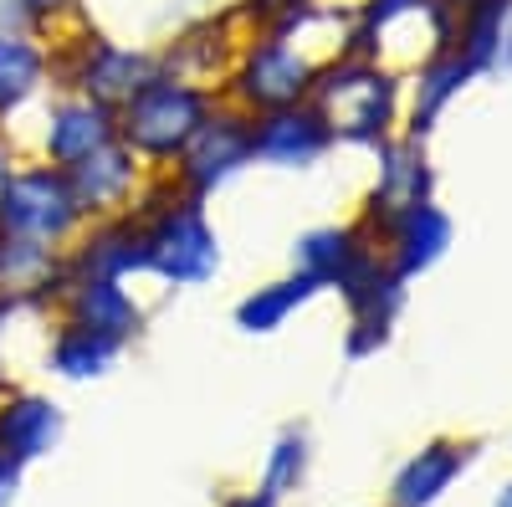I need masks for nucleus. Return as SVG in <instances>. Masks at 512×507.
I'll return each instance as SVG.
<instances>
[{"label": "nucleus", "instance_id": "nucleus-1", "mask_svg": "<svg viewBox=\"0 0 512 507\" xmlns=\"http://www.w3.org/2000/svg\"><path fill=\"white\" fill-rule=\"evenodd\" d=\"M338 149L374 154L390 139L405 134V77L384 57H359V52H333L318 67L313 98H308Z\"/></svg>", "mask_w": 512, "mask_h": 507}, {"label": "nucleus", "instance_id": "nucleus-2", "mask_svg": "<svg viewBox=\"0 0 512 507\" xmlns=\"http://www.w3.org/2000/svg\"><path fill=\"white\" fill-rule=\"evenodd\" d=\"M139 226H144V257H149V282L169 292L210 287L226 267V241L221 226L210 216V205L175 190L164 175L149 180L139 200Z\"/></svg>", "mask_w": 512, "mask_h": 507}, {"label": "nucleus", "instance_id": "nucleus-3", "mask_svg": "<svg viewBox=\"0 0 512 507\" xmlns=\"http://www.w3.org/2000/svg\"><path fill=\"white\" fill-rule=\"evenodd\" d=\"M216 108H221V88L190 82L180 72L159 67L134 98L118 103V139L134 149L154 175H169Z\"/></svg>", "mask_w": 512, "mask_h": 507}, {"label": "nucleus", "instance_id": "nucleus-4", "mask_svg": "<svg viewBox=\"0 0 512 507\" xmlns=\"http://www.w3.org/2000/svg\"><path fill=\"white\" fill-rule=\"evenodd\" d=\"M328 47H313V36H241L231 67L221 77V103L251 113H272L313 98L318 67L328 62Z\"/></svg>", "mask_w": 512, "mask_h": 507}, {"label": "nucleus", "instance_id": "nucleus-5", "mask_svg": "<svg viewBox=\"0 0 512 507\" xmlns=\"http://www.w3.org/2000/svg\"><path fill=\"white\" fill-rule=\"evenodd\" d=\"M154 72H159V47L113 41L88 16L52 36V88L98 98L108 108H118L123 98H134Z\"/></svg>", "mask_w": 512, "mask_h": 507}, {"label": "nucleus", "instance_id": "nucleus-6", "mask_svg": "<svg viewBox=\"0 0 512 507\" xmlns=\"http://www.w3.org/2000/svg\"><path fill=\"white\" fill-rule=\"evenodd\" d=\"M82 226H88V216H82V205L72 195L67 169L57 164L26 154L11 169V180L0 185V236H21L36 246L67 251Z\"/></svg>", "mask_w": 512, "mask_h": 507}, {"label": "nucleus", "instance_id": "nucleus-7", "mask_svg": "<svg viewBox=\"0 0 512 507\" xmlns=\"http://www.w3.org/2000/svg\"><path fill=\"white\" fill-rule=\"evenodd\" d=\"M113 139H118V108H108L98 98H82V93H67V88H52L36 103L31 139H21V144H26L31 159L72 169L77 159H88L93 149H103Z\"/></svg>", "mask_w": 512, "mask_h": 507}, {"label": "nucleus", "instance_id": "nucleus-8", "mask_svg": "<svg viewBox=\"0 0 512 507\" xmlns=\"http://www.w3.org/2000/svg\"><path fill=\"white\" fill-rule=\"evenodd\" d=\"M251 169V118L231 103H221L205 118V129L190 139V149L180 154V164L169 169V185L195 195V200H216L221 190H231Z\"/></svg>", "mask_w": 512, "mask_h": 507}, {"label": "nucleus", "instance_id": "nucleus-9", "mask_svg": "<svg viewBox=\"0 0 512 507\" xmlns=\"http://www.w3.org/2000/svg\"><path fill=\"white\" fill-rule=\"evenodd\" d=\"M436 200V164L431 154H425V139H390L384 149H374V180L364 190V205H359V226L374 236L379 226H390L395 216H405V210Z\"/></svg>", "mask_w": 512, "mask_h": 507}, {"label": "nucleus", "instance_id": "nucleus-10", "mask_svg": "<svg viewBox=\"0 0 512 507\" xmlns=\"http://www.w3.org/2000/svg\"><path fill=\"white\" fill-rule=\"evenodd\" d=\"M333 134L313 103H292L272 113H251V169H272V175H308L328 164Z\"/></svg>", "mask_w": 512, "mask_h": 507}, {"label": "nucleus", "instance_id": "nucleus-11", "mask_svg": "<svg viewBox=\"0 0 512 507\" xmlns=\"http://www.w3.org/2000/svg\"><path fill=\"white\" fill-rule=\"evenodd\" d=\"M67 180H72V195L82 205V216L103 221V216H134L149 180H154V169L123 139H113V144L93 149L88 159H77L67 169Z\"/></svg>", "mask_w": 512, "mask_h": 507}, {"label": "nucleus", "instance_id": "nucleus-12", "mask_svg": "<svg viewBox=\"0 0 512 507\" xmlns=\"http://www.w3.org/2000/svg\"><path fill=\"white\" fill-rule=\"evenodd\" d=\"M52 318H72V323H82V328H98V333L118 338L123 349H134V338H139L144 323H149V308H144V298H139V282L67 272L57 303H52Z\"/></svg>", "mask_w": 512, "mask_h": 507}, {"label": "nucleus", "instance_id": "nucleus-13", "mask_svg": "<svg viewBox=\"0 0 512 507\" xmlns=\"http://www.w3.org/2000/svg\"><path fill=\"white\" fill-rule=\"evenodd\" d=\"M405 287L410 282H400L374 257L344 292H338V303H344V313H349V328H344V354L349 359H374L395 338V323L405 313Z\"/></svg>", "mask_w": 512, "mask_h": 507}, {"label": "nucleus", "instance_id": "nucleus-14", "mask_svg": "<svg viewBox=\"0 0 512 507\" xmlns=\"http://www.w3.org/2000/svg\"><path fill=\"white\" fill-rule=\"evenodd\" d=\"M451 241H456V221L446 216L436 200H425V205L405 210V216H395L390 226L374 231L379 262L390 267L400 282H415V277H425V272H436V267L446 262Z\"/></svg>", "mask_w": 512, "mask_h": 507}, {"label": "nucleus", "instance_id": "nucleus-15", "mask_svg": "<svg viewBox=\"0 0 512 507\" xmlns=\"http://www.w3.org/2000/svg\"><path fill=\"white\" fill-rule=\"evenodd\" d=\"M374 257V236L359 221H323L292 236V272L313 277L323 292H344Z\"/></svg>", "mask_w": 512, "mask_h": 507}, {"label": "nucleus", "instance_id": "nucleus-16", "mask_svg": "<svg viewBox=\"0 0 512 507\" xmlns=\"http://www.w3.org/2000/svg\"><path fill=\"white\" fill-rule=\"evenodd\" d=\"M67 272L82 277H118V282H149V257H144V226L139 216H103L77 231L67 246Z\"/></svg>", "mask_w": 512, "mask_h": 507}, {"label": "nucleus", "instance_id": "nucleus-17", "mask_svg": "<svg viewBox=\"0 0 512 507\" xmlns=\"http://www.w3.org/2000/svg\"><path fill=\"white\" fill-rule=\"evenodd\" d=\"M477 82V67L466 62L451 41L431 47L420 57V67L405 77V134L410 139H431V129L446 118V108Z\"/></svg>", "mask_w": 512, "mask_h": 507}, {"label": "nucleus", "instance_id": "nucleus-18", "mask_svg": "<svg viewBox=\"0 0 512 507\" xmlns=\"http://www.w3.org/2000/svg\"><path fill=\"white\" fill-rule=\"evenodd\" d=\"M62 431H67V415L52 395L26 390V385L0 390V451L11 461H21V467L47 461L62 446Z\"/></svg>", "mask_w": 512, "mask_h": 507}, {"label": "nucleus", "instance_id": "nucleus-19", "mask_svg": "<svg viewBox=\"0 0 512 507\" xmlns=\"http://www.w3.org/2000/svg\"><path fill=\"white\" fill-rule=\"evenodd\" d=\"M52 93V36H0V129H16Z\"/></svg>", "mask_w": 512, "mask_h": 507}, {"label": "nucleus", "instance_id": "nucleus-20", "mask_svg": "<svg viewBox=\"0 0 512 507\" xmlns=\"http://www.w3.org/2000/svg\"><path fill=\"white\" fill-rule=\"evenodd\" d=\"M451 47L477 77H512V0H451Z\"/></svg>", "mask_w": 512, "mask_h": 507}, {"label": "nucleus", "instance_id": "nucleus-21", "mask_svg": "<svg viewBox=\"0 0 512 507\" xmlns=\"http://www.w3.org/2000/svg\"><path fill=\"white\" fill-rule=\"evenodd\" d=\"M128 349L118 338L98 333V328H82L72 318H47V338H41V369L62 385H93V379L113 374L118 359Z\"/></svg>", "mask_w": 512, "mask_h": 507}, {"label": "nucleus", "instance_id": "nucleus-22", "mask_svg": "<svg viewBox=\"0 0 512 507\" xmlns=\"http://www.w3.org/2000/svg\"><path fill=\"white\" fill-rule=\"evenodd\" d=\"M62 277H67V251L36 246V241H21V236H0V298L6 303L52 313Z\"/></svg>", "mask_w": 512, "mask_h": 507}, {"label": "nucleus", "instance_id": "nucleus-23", "mask_svg": "<svg viewBox=\"0 0 512 507\" xmlns=\"http://www.w3.org/2000/svg\"><path fill=\"white\" fill-rule=\"evenodd\" d=\"M236 41H241V31L231 26L226 11L221 16H200V21H190L185 31H175L159 47V67L164 72H180L190 82H210V88H221Z\"/></svg>", "mask_w": 512, "mask_h": 507}, {"label": "nucleus", "instance_id": "nucleus-24", "mask_svg": "<svg viewBox=\"0 0 512 507\" xmlns=\"http://www.w3.org/2000/svg\"><path fill=\"white\" fill-rule=\"evenodd\" d=\"M477 461L472 441H431L420 446L390 482V507H436Z\"/></svg>", "mask_w": 512, "mask_h": 507}, {"label": "nucleus", "instance_id": "nucleus-25", "mask_svg": "<svg viewBox=\"0 0 512 507\" xmlns=\"http://www.w3.org/2000/svg\"><path fill=\"white\" fill-rule=\"evenodd\" d=\"M318 298H323V287H318L313 277H303V272L287 267L282 277L241 292L236 308H231V323H236L246 338H272V333H282L297 313H303L308 303H318Z\"/></svg>", "mask_w": 512, "mask_h": 507}, {"label": "nucleus", "instance_id": "nucleus-26", "mask_svg": "<svg viewBox=\"0 0 512 507\" xmlns=\"http://www.w3.org/2000/svg\"><path fill=\"white\" fill-rule=\"evenodd\" d=\"M226 16L241 36H318V26L338 21L323 0H231Z\"/></svg>", "mask_w": 512, "mask_h": 507}, {"label": "nucleus", "instance_id": "nucleus-27", "mask_svg": "<svg viewBox=\"0 0 512 507\" xmlns=\"http://www.w3.org/2000/svg\"><path fill=\"white\" fill-rule=\"evenodd\" d=\"M308 467H313V441L303 426H282L262 456V477H256V487L272 492V497H287L308 482Z\"/></svg>", "mask_w": 512, "mask_h": 507}, {"label": "nucleus", "instance_id": "nucleus-28", "mask_svg": "<svg viewBox=\"0 0 512 507\" xmlns=\"http://www.w3.org/2000/svg\"><path fill=\"white\" fill-rule=\"evenodd\" d=\"M21 6H26V16L41 36H57V31H67L88 16V0H21Z\"/></svg>", "mask_w": 512, "mask_h": 507}, {"label": "nucleus", "instance_id": "nucleus-29", "mask_svg": "<svg viewBox=\"0 0 512 507\" xmlns=\"http://www.w3.org/2000/svg\"><path fill=\"white\" fill-rule=\"evenodd\" d=\"M26 159V144H21V134L16 129H0V185L11 180V169Z\"/></svg>", "mask_w": 512, "mask_h": 507}, {"label": "nucleus", "instance_id": "nucleus-30", "mask_svg": "<svg viewBox=\"0 0 512 507\" xmlns=\"http://www.w3.org/2000/svg\"><path fill=\"white\" fill-rule=\"evenodd\" d=\"M21 461H11L6 451H0V507H11L16 502V492H21Z\"/></svg>", "mask_w": 512, "mask_h": 507}, {"label": "nucleus", "instance_id": "nucleus-31", "mask_svg": "<svg viewBox=\"0 0 512 507\" xmlns=\"http://www.w3.org/2000/svg\"><path fill=\"white\" fill-rule=\"evenodd\" d=\"M221 507H282V497L262 492V487H246V492H231Z\"/></svg>", "mask_w": 512, "mask_h": 507}, {"label": "nucleus", "instance_id": "nucleus-32", "mask_svg": "<svg viewBox=\"0 0 512 507\" xmlns=\"http://www.w3.org/2000/svg\"><path fill=\"white\" fill-rule=\"evenodd\" d=\"M497 507H512V482L502 487V497H497Z\"/></svg>", "mask_w": 512, "mask_h": 507}]
</instances>
